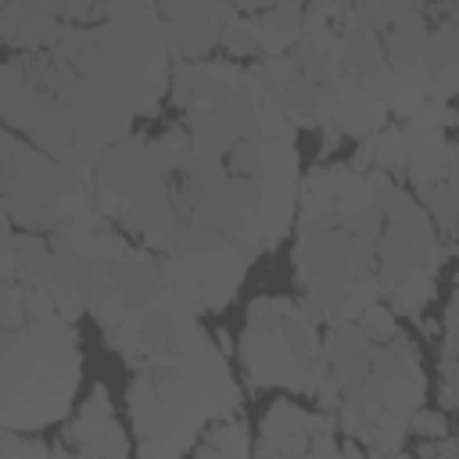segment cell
I'll return each mask as SVG.
<instances>
[{
    "mask_svg": "<svg viewBox=\"0 0 459 459\" xmlns=\"http://www.w3.org/2000/svg\"><path fill=\"white\" fill-rule=\"evenodd\" d=\"M452 179L459 183V143H455V161H452Z\"/></svg>",
    "mask_w": 459,
    "mask_h": 459,
    "instance_id": "cell-18",
    "label": "cell"
},
{
    "mask_svg": "<svg viewBox=\"0 0 459 459\" xmlns=\"http://www.w3.org/2000/svg\"><path fill=\"white\" fill-rule=\"evenodd\" d=\"M305 29V7L298 4H276L258 7V54L262 57H283L298 47Z\"/></svg>",
    "mask_w": 459,
    "mask_h": 459,
    "instance_id": "cell-9",
    "label": "cell"
},
{
    "mask_svg": "<svg viewBox=\"0 0 459 459\" xmlns=\"http://www.w3.org/2000/svg\"><path fill=\"white\" fill-rule=\"evenodd\" d=\"M409 430L420 434L423 441H441L448 437V420L441 412H430V409H420L412 420H409Z\"/></svg>",
    "mask_w": 459,
    "mask_h": 459,
    "instance_id": "cell-15",
    "label": "cell"
},
{
    "mask_svg": "<svg viewBox=\"0 0 459 459\" xmlns=\"http://www.w3.org/2000/svg\"><path fill=\"white\" fill-rule=\"evenodd\" d=\"M0 154L7 226H22L25 233H54L57 226L93 212V172L54 161L11 129L0 136Z\"/></svg>",
    "mask_w": 459,
    "mask_h": 459,
    "instance_id": "cell-2",
    "label": "cell"
},
{
    "mask_svg": "<svg viewBox=\"0 0 459 459\" xmlns=\"http://www.w3.org/2000/svg\"><path fill=\"white\" fill-rule=\"evenodd\" d=\"M50 448L54 445H43L39 437L14 434V430H4L0 437V459H50Z\"/></svg>",
    "mask_w": 459,
    "mask_h": 459,
    "instance_id": "cell-14",
    "label": "cell"
},
{
    "mask_svg": "<svg viewBox=\"0 0 459 459\" xmlns=\"http://www.w3.org/2000/svg\"><path fill=\"white\" fill-rule=\"evenodd\" d=\"M230 4H161V43L169 61L176 65H197L208 61V54L222 39V18Z\"/></svg>",
    "mask_w": 459,
    "mask_h": 459,
    "instance_id": "cell-4",
    "label": "cell"
},
{
    "mask_svg": "<svg viewBox=\"0 0 459 459\" xmlns=\"http://www.w3.org/2000/svg\"><path fill=\"white\" fill-rule=\"evenodd\" d=\"M0 423L25 434L57 423L79 387V333L47 287L4 283Z\"/></svg>",
    "mask_w": 459,
    "mask_h": 459,
    "instance_id": "cell-1",
    "label": "cell"
},
{
    "mask_svg": "<svg viewBox=\"0 0 459 459\" xmlns=\"http://www.w3.org/2000/svg\"><path fill=\"white\" fill-rule=\"evenodd\" d=\"M359 330L373 341V344H391L398 337V323H394V308L391 305H373L362 312Z\"/></svg>",
    "mask_w": 459,
    "mask_h": 459,
    "instance_id": "cell-13",
    "label": "cell"
},
{
    "mask_svg": "<svg viewBox=\"0 0 459 459\" xmlns=\"http://www.w3.org/2000/svg\"><path fill=\"white\" fill-rule=\"evenodd\" d=\"M455 126H459V108H455Z\"/></svg>",
    "mask_w": 459,
    "mask_h": 459,
    "instance_id": "cell-22",
    "label": "cell"
},
{
    "mask_svg": "<svg viewBox=\"0 0 459 459\" xmlns=\"http://www.w3.org/2000/svg\"><path fill=\"white\" fill-rule=\"evenodd\" d=\"M294 312V301L287 298H258L247 308V330L240 341V359L251 387H290L298 394H308V373L312 362H305L283 326Z\"/></svg>",
    "mask_w": 459,
    "mask_h": 459,
    "instance_id": "cell-3",
    "label": "cell"
},
{
    "mask_svg": "<svg viewBox=\"0 0 459 459\" xmlns=\"http://www.w3.org/2000/svg\"><path fill=\"white\" fill-rule=\"evenodd\" d=\"M50 459H82V455H72L65 445H54V448H50Z\"/></svg>",
    "mask_w": 459,
    "mask_h": 459,
    "instance_id": "cell-17",
    "label": "cell"
},
{
    "mask_svg": "<svg viewBox=\"0 0 459 459\" xmlns=\"http://www.w3.org/2000/svg\"><path fill=\"white\" fill-rule=\"evenodd\" d=\"M115 423V412H111V398H108V391L97 384L93 391H90V398L82 402V409H79V416L72 420V427H68V445L82 455V459H90V452L100 445V437L108 434V427Z\"/></svg>",
    "mask_w": 459,
    "mask_h": 459,
    "instance_id": "cell-10",
    "label": "cell"
},
{
    "mask_svg": "<svg viewBox=\"0 0 459 459\" xmlns=\"http://www.w3.org/2000/svg\"><path fill=\"white\" fill-rule=\"evenodd\" d=\"M194 459H251V430L244 420H219L204 430V441L194 448Z\"/></svg>",
    "mask_w": 459,
    "mask_h": 459,
    "instance_id": "cell-11",
    "label": "cell"
},
{
    "mask_svg": "<svg viewBox=\"0 0 459 459\" xmlns=\"http://www.w3.org/2000/svg\"><path fill=\"white\" fill-rule=\"evenodd\" d=\"M387 118L391 115L373 97V90L355 82L344 72V79L337 82V93H333V126H337V133L341 136H355V140H369L380 129H387Z\"/></svg>",
    "mask_w": 459,
    "mask_h": 459,
    "instance_id": "cell-6",
    "label": "cell"
},
{
    "mask_svg": "<svg viewBox=\"0 0 459 459\" xmlns=\"http://www.w3.org/2000/svg\"><path fill=\"white\" fill-rule=\"evenodd\" d=\"M452 445H455V448H459V434H455V437H452Z\"/></svg>",
    "mask_w": 459,
    "mask_h": 459,
    "instance_id": "cell-20",
    "label": "cell"
},
{
    "mask_svg": "<svg viewBox=\"0 0 459 459\" xmlns=\"http://www.w3.org/2000/svg\"><path fill=\"white\" fill-rule=\"evenodd\" d=\"M420 201L423 208L434 215L437 230H445L448 237L459 233V183L448 176L441 183H430V186H420Z\"/></svg>",
    "mask_w": 459,
    "mask_h": 459,
    "instance_id": "cell-12",
    "label": "cell"
},
{
    "mask_svg": "<svg viewBox=\"0 0 459 459\" xmlns=\"http://www.w3.org/2000/svg\"><path fill=\"white\" fill-rule=\"evenodd\" d=\"M445 330L448 333H459V273H455V294H452V301L445 308Z\"/></svg>",
    "mask_w": 459,
    "mask_h": 459,
    "instance_id": "cell-16",
    "label": "cell"
},
{
    "mask_svg": "<svg viewBox=\"0 0 459 459\" xmlns=\"http://www.w3.org/2000/svg\"><path fill=\"white\" fill-rule=\"evenodd\" d=\"M427 36H430V22L423 14L420 4H412V11H405L391 29H384V54H387V68L391 72H409V68H423V50H427Z\"/></svg>",
    "mask_w": 459,
    "mask_h": 459,
    "instance_id": "cell-8",
    "label": "cell"
},
{
    "mask_svg": "<svg viewBox=\"0 0 459 459\" xmlns=\"http://www.w3.org/2000/svg\"><path fill=\"white\" fill-rule=\"evenodd\" d=\"M423 330H427V333H437V330H441V326H437V323H434V319H423Z\"/></svg>",
    "mask_w": 459,
    "mask_h": 459,
    "instance_id": "cell-19",
    "label": "cell"
},
{
    "mask_svg": "<svg viewBox=\"0 0 459 459\" xmlns=\"http://www.w3.org/2000/svg\"><path fill=\"white\" fill-rule=\"evenodd\" d=\"M68 32L57 4H0V39L18 54L50 50Z\"/></svg>",
    "mask_w": 459,
    "mask_h": 459,
    "instance_id": "cell-5",
    "label": "cell"
},
{
    "mask_svg": "<svg viewBox=\"0 0 459 459\" xmlns=\"http://www.w3.org/2000/svg\"><path fill=\"white\" fill-rule=\"evenodd\" d=\"M201 280V305L204 312H219L226 308L233 298H237V287L244 283V273H247V258L233 247V244H222L219 251L212 255H197V258H186Z\"/></svg>",
    "mask_w": 459,
    "mask_h": 459,
    "instance_id": "cell-7",
    "label": "cell"
},
{
    "mask_svg": "<svg viewBox=\"0 0 459 459\" xmlns=\"http://www.w3.org/2000/svg\"><path fill=\"white\" fill-rule=\"evenodd\" d=\"M398 459H412V455H405V452H398Z\"/></svg>",
    "mask_w": 459,
    "mask_h": 459,
    "instance_id": "cell-21",
    "label": "cell"
}]
</instances>
